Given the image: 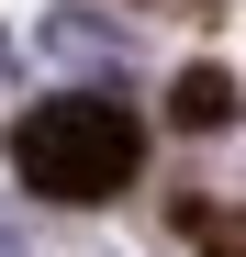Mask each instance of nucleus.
<instances>
[{"instance_id": "obj_1", "label": "nucleus", "mask_w": 246, "mask_h": 257, "mask_svg": "<svg viewBox=\"0 0 246 257\" xmlns=\"http://www.w3.org/2000/svg\"><path fill=\"white\" fill-rule=\"evenodd\" d=\"M135 112L123 101H90V90H67V101H34L12 123V168H23V190H45V201H112L123 179H135Z\"/></svg>"}, {"instance_id": "obj_2", "label": "nucleus", "mask_w": 246, "mask_h": 257, "mask_svg": "<svg viewBox=\"0 0 246 257\" xmlns=\"http://www.w3.org/2000/svg\"><path fill=\"white\" fill-rule=\"evenodd\" d=\"M179 123H190V135L235 123V78H224V67H190V78H179Z\"/></svg>"}, {"instance_id": "obj_3", "label": "nucleus", "mask_w": 246, "mask_h": 257, "mask_svg": "<svg viewBox=\"0 0 246 257\" xmlns=\"http://www.w3.org/2000/svg\"><path fill=\"white\" fill-rule=\"evenodd\" d=\"M45 45H56V56H78V67L123 56V45H112V23H90V12H56V23H45Z\"/></svg>"}, {"instance_id": "obj_4", "label": "nucleus", "mask_w": 246, "mask_h": 257, "mask_svg": "<svg viewBox=\"0 0 246 257\" xmlns=\"http://www.w3.org/2000/svg\"><path fill=\"white\" fill-rule=\"evenodd\" d=\"M190 246L201 257H246V212H213V201H201L190 212Z\"/></svg>"}, {"instance_id": "obj_5", "label": "nucleus", "mask_w": 246, "mask_h": 257, "mask_svg": "<svg viewBox=\"0 0 246 257\" xmlns=\"http://www.w3.org/2000/svg\"><path fill=\"white\" fill-rule=\"evenodd\" d=\"M0 78H12V45H0Z\"/></svg>"}, {"instance_id": "obj_6", "label": "nucleus", "mask_w": 246, "mask_h": 257, "mask_svg": "<svg viewBox=\"0 0 246 257\" xmlns=\"http://www.w3.org/2000/svg\"><path fill=\"white\" fill-rule=\"evenodd\" d=\"M0 257H23V246H12V235H0Z\"/></svg>"}]
</instances>
